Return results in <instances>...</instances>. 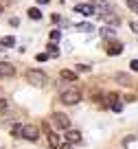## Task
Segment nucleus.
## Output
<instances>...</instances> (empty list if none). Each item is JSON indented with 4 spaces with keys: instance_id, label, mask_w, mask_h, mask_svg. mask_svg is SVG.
<instances>
[{
    "instance_id": "f257e3e1",
    "label": "nucleus",
    "mask_w": 138,
    "mask_h": 149,
    "mask_svg": "<svg viewBox=\"0 0 138 149\" xmlns=\"http://www.w3.org/2000/svg\"><path fill=\"white\" fill-rule=\"evenodd\" d=\"M26 79H29V84H33V86H37V88H42V86L48 81V77H46L44 70L33 68V70H29V72H26Z\"/></svg>"
},
{
    "instance_id": "f03ea898",
    "label": "nucleus",
    "mask_w": 138,
    "mask_h": 149,
    "mask_svg": "<svg viewBox=\"0 0 138 149\" xmlns=\"http://www.w3.org/2000/svg\"><path fill=\"white\" fill-rule=\"evenodd\" d=\"M81 101V92L75 88H66L61 90V103H66V105H77V103Z\"/></svg>"
},
{
    "instance_id": "7ed1b4c3",
    "label": "nucleus",
    "mask_w": 138,
    "mask_h": 149,
    "mask_svg": "<svg viewBox=\"0 0 138 149\" xmlns=\"http://www.w3.org/2000/svg\"><path fill=\"white\" fill-rule=\"evenodd\" d=\"M51 121H53V125L57 127V130H70V118L66 116V114H61V112H55L51 116Z\"/></svg>"
},
{
    "instance_id": "20e7f679",
    "label": "nucleus",
    "mask_w": 138,
    "mask_h": 149,
    "mask_svg": "<svg viewBox=\"0 0 138 149\" xmlns=\"http://www.w3.org/2000/svg\"><path fill=\"white\" fill-rule=\"evenodd\" d=\"M22 138L35 143V140L40 138V130H37L35 125H24V127H22Z\"/></svg>"
},
{
    "instance_id": "39448f33",
    "label": "nucleus",
    "mask_w": 138,
    "mask_h": 149,
    "mask_svg": "<svg viewBox=\"0 0 138 149\" xmlns=\"http://www.w3.org/2000/svg\"><path fill=\"white\" fill-rule=\"evenodd\" d=\"M44 130H46V136H48V145H51L53 149H59L61 147V140H59V136L48 127V121H44Z\"/></svg>"
},
{
    "instance_id": "423d86ee",
    "label": "nucleus",
    "mask_w": 138,
    "mask_h": 149,
    "mask_svg": "<svg viewBox=\"0 0 138 149\" xmlns=\"http://www.w3.org/2000/svg\"><path fill=\"white\" fill-rule=\"evenodd\" d=\"M99 15H101V20H103V22L112 24V26H118V24H121V18H118L116 13H112L110 9H103V11H101Z\"/></svg>"
},
{
    "instance_id": "0eeeda50",
    "label": "nucleus",
    "mask_w": 138,
    "mask_h": 149,
    "mask_svg": "<svg viewBox=\"0 0 138 149\" xmlns=\"http://www.w3.org/2000/svg\"><path fill=\"white\" fill-rule=\"evenodd\" d=\"M64 138H66V143H70V145H79V143L83 140L79 130H66V136H64Z\"/></svg>"
},
{
    "instance_id": "6e6552de",
    "label": "nucleus",
    "mask_w": 138,
    "mask_h": 149,
    "mask_svg": "<svg viewBox=\"0 0 138 149\" xmlns=\"http://www.w3.org/2000/svg\"><path fill=\"white\" fill-rule=\"evenodd\" d=\"M107 55L110 57H114V55H121V53H123V44L121 42H116V40H110V42H107Z\"/></svg>"
},
{
    "instance_id": "1a4fd4ad",
    "label": "nucleus",
    "mask_w": 138,
    "mask_h": 149,
    "mask_svg": "<svg viewBox=\"0 0 138 149\" xmlns=\"http://www.w3.org/2000/svg\"><path fill=\"white\" fill-rule=\"evenodd\" d=\"M0 77H15V66L9 61H0Z\"/></svg>"
},
{
    "instance_id": "9d476101",
    "label": "nucleus",
    "mask_w": 138,
    "mask_h": 149,
    "mask_svg": "<svg viewBox=\"0 0 138 149\" xmlns=\"http://www.w3.org/2000/svg\"><path fill=\"white\" fill-rule=\"evenodd\" d=\"M75 11L81 13V15H86V18H90V15H94V5H90V2H86V5H77Z\"/></svg>"
},
{
    "instance_id": "9b49d317",
    "label": "nucleus",
    "mask_w": 138,
    "mask_h": 149,
    "mask_svg": "<svg viewBox=\"0 0 138 149\" xmlns=\"http://www.w3.org/2000/svg\"><path fill=\"white\" fill-rule=\"evenodd\" d=\"M101 37H103V40H107V42H110V40H114V37H116L114 26H112V24H110V26H103V29H101Z\"/></svg>"
},
{
    "instance_id": "f8f14e48",
    "label": "nucleus",
    "mask_w": 138,
    "mask_h": 149,
    "mask_svg": "<svg viewBox=\"0 0 138 149\" xmlns=\"http://www.w3.org/2000/svg\"><path fill=\"white\" fill-rule=\"evenodd\" d=\"M77 70H75V72H72V70H61V79H64V81H72V84H75V81H77Z\"/></svg>"
},
{
    "instance_id": "ddd939ff",
    "label": "nucleus",
    "mask_w": 138,
    "mask_h": 149,
    "mask_svg": "<svg viewBox=\"0 0 138 149\" xmlns=\"http://www.w3.org/2000/svg\"><path fill=\"white\" fill-rule=\"evenodd\" d=\"M46 53L51 57H59V46H57V42H51L48 46H46Z\"/></svg>"
},
{
    "instance_id": "4468645a",
    "label": "nucleus",
    "mask_w": 138,
    "mask_h": 149,
    "mask_svg": "<svg viewBox=\"0 0 138 149\" xmlns=\"http://www.w3.org/2000/svg\"><path fill=\"white\" fill-rule=\"evenodd\" d=\"M0 46H15V37H11V35H7V37H2V40H0ZM0 51H2V48H0Z\"/></svg>"
},
{
    "instance_id": "2eb2a0df",
    "label": "nucleus",
    "mask_w": 138,
    "mask_h": 149,
    "mask_svg": "<svg viewBox=\"0 0 138 149\" xmlns=\"http://www.w3.org/2000/svg\"><path fill=\"white\" fill-rule=\"evenodd\" d=\"M29 18L31 20H42V11L37 9V7H31V9H29Z\"/></svg>"
},
{
    "instance_id": "dca6fc26",
    "label": "nucleus",
    "mask_w": 138,
    "mask_h": 149,
    "mask_svg": "<svg viewBox=\"0 0 138 149\" xmlns=\"http://www.w3.org/2000/svg\"><path fill=\"white\" fill-rule=\"evenodd\" d=\"M116 81H121L123 86H129V84H132V79H129V74H125V72H118V74H116Z\"/></svg>"
},
{
    "instance_id": "f3484780",
    "label": "nucleus",
    "mask_w": 138,
    "mask_h": 149,
    "mask_svg": "<svg viewBox=\"0 0 138 149\" xmlns=\"http://www.w3.org/2000/svg\"><path fill=\"white\" fill-rule=\"evenodd\" d=\"M22 127H24V125H18V123H15V125L11 127V134H13V136H20V138H22Z\"/></svg>"
},
{
    "instance_id": "a211bd4d",
    "label": "nucleus",
    "mask_w": 138,
    "mask_h": 149,
    "mask_svg": "<svg viewBox=\"0 0 138 149\" xmlns=\"http://www.w3.org/2000/svg\"><path fill=\"white\" fill-rule=\"evenodd\" d=\"M127 7L134 11V13L138 15V0H127Z\"/></svg>"
},
{
    "instance_id": "6ab92c4d",
    "label": "nucleus",
    "mask_w": 138,
    "mask_h": 149,
    "mask_svg": "<svg viewBox=\"0 0 138 149\" xmlns=\"http://www.w3.org/2000/svg\"><path fill=\"white\" fill-rule=\"evenodd\" d=\"M59 40H61V31H57V29L51 31V42H59Z\"/></svg>"
},
{
    "instance_id": "aec40b11",
    "label": "nucleus",
    "mask_w": 138,
    "mask_h": 149,
    "mask_svg": "<svg viewBox=\"0 0 138 149\" xmlns=\"http://www.w3.org/2000/svg\"><path fill=\"white\" fill-rule=\"evenodd\" d=\"M77 29H79V31H83V33H90V31H92V24H88V22L83 24V22H81V24H79Z\"/></svg>"
},
{
    "instance_id": "412c9836",
    "label": "nucleus",
    "mask_w": 138,
    "mask_h": 149,
    "mask_svg": "<svg viewBox=\"0 0 138 149\" xmlns=\"http://www.w3.org/2000/svg\"><path fill=\"white\" fill-rule=\"evenodd\" d=\"M77 72H90V66H86V64H77Z\"/></svg>"
},
{
    "instance_id": "4be33fe9",
    "label": "nucleus",
    "mask_w": 138,
    "mask_h": 149,
    "mask_svg": "<svg viewBox=\"0 0 138 149\" xmlns=\"http://www.w3.org/2000/svg\"><path fill=\"white\" fill-rule=\"evenodd\" d=\"M46 59H48V53H40V55H35V61H40V64L46 61Z\"/></svg>"
},
{
    "instance_id": "5701e85b",
    "label": "nucleus",
    "mask_w": 138,
    "mask_h": 149,
    "mask_svg": "<svg viewBox=\"0 0 138 149\" xmlns=\"http://www.w3.org/2000/svg\"><path fill=\"white\" fill-rule=\"evenodd\" d=\"M112 110H114V112H123V103L114 101V103H112Z\"/></svg>"
},
{
    "instance_id": "b1692460",
    "label": "nucleus",
    "mask_w": 138,
    "mask_h": 149,
    "mask_svg": "<svg viewBox=\"0 0 138 149\" xmlns=\"http://www.w3.org/2000/svg\"><path fill=\"white\" fill-rule=\"evenodd\" d=\"M129 68H132L134 72H138V59H132V61H129Z\"/></svg>"
},
{
    "instance_id": "393cba45",
    "label": "nucleus",
    "mask_w": 138,
    "mask_h": 149,
    "mask_svg": "<svg viewBox=\"0 0 138 149\" xmlns=\"http://www.w3.org/2000/svg\"><path fill=\"white\" fill-rule=\"evenodd\" d=\"M129 26H132V31H134V33H136V35H138V20H134V22L129 24Z\"/></svg>"
},
{
    "instance_id": "a878e982",
    "label": "nucleus",
    "mask_w": 138,
    "mask_h": 149,
    "mask_svg": "<svg viewBox=\"0 0 138 149\" xmlns=\"http://www.w3.org/2000/svg\"><path fill=\"white\" fill-rule=\"evenodd\" d=\"M7 107H9V105H7V101H5V99H0V110L7 112Z\"/></svg>"
},
{
    "instance_id": "bb28decb",
    "label": "nucleus",
    "mask_w": 138,
    "mask_h": 149,
    "mask_svg": "<svg viewBox=\"0 0 138 149\" xmlns=\"http://www.w3.org/2000/svg\"><path fill=\"white\" fill-rule=\"evenodd\" d=\"M9 24H11V26H18L20 20H18V18H11V20H9Z\"/></svg>"
},
{
    "instance_id": "cd10ccee",
    "label": "nucleus",
    "mask_w": 138,
    "mask_h": 149,
    "mask_svg": "<svg viewBox=\"0 0 138 149\" xmlns=\"http://www.w3.org/2000/svg\"><path fill=\"white\" fill-rule=\"evenodd\" d=\"M37 5H48V0H37Z\"/></svg>"
},
{
    "instance_id": "c85d7f7f",
    "label": "nucleus",
    "mask_w": 138,
    "mask_h": 149,
    "mask_svg": "<svg viewBox=\"0 0 138 149\" xmlns=\"http://www.w3.org/2000/svg\"><path fill=\"white\" fill-rule=\"evenodd\" d=\"M59 149H70V143H66V145H61Z\"/></svg>"
},
{
    "instance_id": "c756f323",
    "label": "nucleus",
    "mask_w": 138,
    "mask_h": 149,
    "mask_svg": "<svg viewBox=\"0 0 138 149\" xmlns=\"http://www.w3.org/2000/svg\"><path fill=\"white\" fill-rule=\"evenodd\" d=\"M0 15H2V5H0Z\"/></svg>"
}]
</instances>
